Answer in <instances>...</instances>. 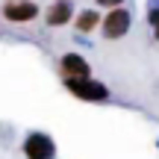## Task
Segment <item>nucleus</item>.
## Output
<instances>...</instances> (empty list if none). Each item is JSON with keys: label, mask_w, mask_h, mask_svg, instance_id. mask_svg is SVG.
I'll list each match as a JSON object with an SVG mask.
<instances>
[{"label": "nucleus", "mask_w": 159, "mask_h": 159, "mask_svg": "<svg viewBox=\"0 0 159 159\" xmlns=\"http://www.w3.org/2000/svg\"><path fill=\"white\" fill-rule=\"evenodd\" d=\"M65 89L77 100H85V103H106L109 100V85L94 77H71V80H65Z\"/></svg>", "instance_id": "f257e3e1"}, {"label": "nucleus", "mask_w": 159, "mask_h": 159, "mask_svg": "<svg viewBox=\"0 0 159 159\" xmlns=\"http://www.w3.org/2000/svg\"><path fill=\"white\" fill-rule=\"evenodd\" d=\"M130 30H133V12L124 9V6H115V9H109L106 15H103V21H100V33L106 35L109 41L124 39Z\"/></svg>", "instance_id": "f03ea898"}, {"label": "nucleus", "mask_w": 159, "mask_h": 159, "mask_svg": "<svg viewBox=\"0 0 159 159\" xmlns=\"http://www.w3.org/2000/svg\"><path fill=\"white\" fill-rule=\"evenodd\" d=\"M24 156L27 159H53L56 156V142L47 133H30L24 139Z\"/></svg>", "instance_id": "7ed1b4c3"}, {"label": "nucleus", "mask_w": 159, "mask_h": 159, "mask_svg": "<svg viewBox=\"0 0 159 159\" xmlns=\"http://www.w3.org/2000/svg\"><path fill=\"white\" fill-rule=\"evenodd\" d=\"M3 18L12 24H30L39 18V6L33 0H6L3 3Z\"/></svg>", "instance_id": "20e7f679"}, {"label": "nucleus", "mask_w": 159, "mask_h": 159, "mask_svg": "<svg viewBox=\"0 0 159 159\" xmlns=\"http://www.w3.org/2000/svg\"><path fill=\"white\" fill-rule=\"evenodd\" d=\"M68 21H74V0H53L44 12L47 27H65Z\"/></svg>", "instance_id": "39448f33"}, {"label": "nucleus", "mask_w": 159, "mask_h": 159, "mask_svg": "<svg viewBox=\"0 0 159 159\" xmlns=\"http://www.w3.org/2000/svg\"><path fill=\"white\" fill-rule=\"evenodd\" d=\"M59 74H62V80H71V77H91V65L85 62L80 53H65V56H62V65H59Z\"/></svg>", "instance_id": "423d86ee"}, {"label": "nucleus", "mask_w": 159, "mask_h": 159, "mask_svg": "<svg viewBox=\"0 0 159 159\" xmlns=\"http://www.w3.org/2000/svg\"><path fill=\"white\" fill-rule=\"evenodd\" d=\"M100 12L97 9H83L80 15H74V27H77V33H83V35H89L91 30H97L100 27Z\"/></svg>", "instance_id": "0eeeda50"}, {"label": "nucleus", "mask_w": 159, "mask_h": 159, "mask_svg": "<svg viewBox=\"0 0 159 159\" xmlns=\"http://www.w3.org/2000/svg\"><path fill=\"white\" fill-rule=\"evenodd\" d=\"M148 24H150V30H153V39L159 41V0H150V6H148Z\"/></svg>", "instance_id": "6e6552de"}, {"label": "nucleus", "mask_w": 159, "mask_h": 159, "mask_svg": "<svg viewBox=\"0 0 159 159\" xmlns=\"http://www.w3.org/2000/svg\"><path fill=\"white\" fill-rule=\"evenodd\" d=\"M97 6H106V9H115V6H121L124 0H94Z\"/></svg>", "instance_id": "1a4fd4ad"}]
</instances>
